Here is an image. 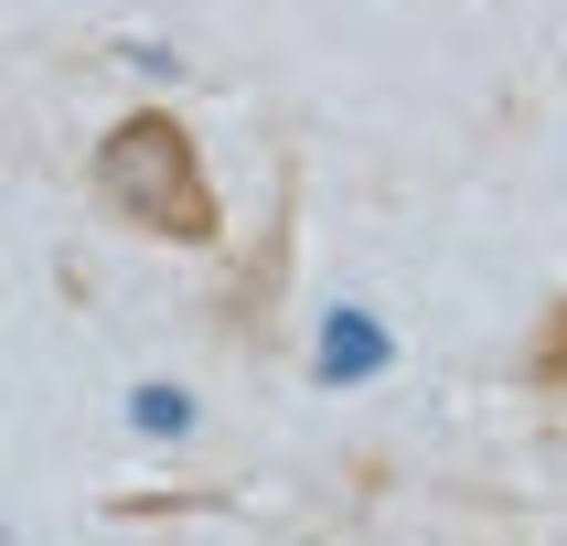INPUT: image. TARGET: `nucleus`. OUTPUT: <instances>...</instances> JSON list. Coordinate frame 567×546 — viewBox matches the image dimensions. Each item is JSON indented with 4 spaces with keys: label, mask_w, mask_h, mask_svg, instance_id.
Wrapping results in <instances>:
<instances>
[{
    "label": "nucleus",
    "mask_w": 567,
    "mask_h": 546,
    "mask_svg": "<svg viewBox=\"0 0 567 546\" xmlns=\"http://www.w3.org/2000/svg\"><path fill=\"white\" fill-rule=\"evenodd\" d=\"M96 204L140 236H172V247H215L225 236V204H215V172L193 151V128L172 107H128L107 140H96Z\"/></svg>",
    "instance_id": "nucleus-1"
},
{
    "label": "nucleus",
    "mask_w": 567,
    "mask_h": 546,
    "mask_svg": "<svg viewBox=\"0 0 567 546\" xmlns=\"http://www.w3.org/2000/svg\"><path fill=\"white\" fill-rule=\"evenodd\" d=\"M525 385H557L567 396V300L536 321V343H525Z\"/></svg>",
    "instance_id": "nucleus-2"
}]
</instances>
